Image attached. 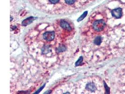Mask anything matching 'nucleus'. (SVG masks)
Masks as SVG:
<instances>
[{
    "label": "nucleus",
    "instance_id": "8",
    "mask_svg": "<svg viewBox=\"0 0 125 94\" xmlns=\"http://www.w3.org/2000/svg\"><path fill=\"white\" fill-rule=\"evenodd\" d=\"M87 13H88L87 11H85V12H84L83 13V14L82 15H81V16L79 17V18L78 19L77 21H81L83 20V19H84V18L86 17V16L87 15Z\"/></svg>",
    "mask_w": 125,
    "mask_h": 94
},
{
    "label": "nucleus",
    "instance_id": "7",
    "mask_svg": "<svg viewBox=\"0 0 125 94\" xmlns=\"http://www.w3.org/2000/svg\"><path fill=\"white\" fill-rule=\"evenodd\" d=\"M35 19V18L33 17H30L28 19H26L25 20H23L22 22V25H27L31 24L32 22L33 21H34Z\"/></svg>",
    "mask_w": 125,
    "mask_h": 94
},
{
    "label": "nucleus",
    "instance_id": "6",
    "mask_svg": "<svg viewBox=\"0 0 125 94\" xmlns=\"http://www.w3.org/2000/svg\"><path fill=\"white\" fill-rule=\"evenodd\" d=\"M103 40V38L102 37V36L100 35L97 36L95 38L94 40L93 43L96 46H99L102 43Z\"/></svg>",
    "mask_w": 125,
    "mask_h": 94
},
{
    "label": "nucleus",
    "instance_id": "12",
    "mask_svg": "<svg viewBox=\"0 0 125 94\" xmlns=\"http://www.w3.org/2000/svg\"></svg>",
    "mask_w": 125,
    "mask_h": 94
},
{
    "label": "nucleus",
    "instance_id": "5",
    "mask_svg": "<svg viewBox=\"0 0 125 94\" xmlns=\"http://www.w3.org/2000/svg\"><path fill=\"white\" fill-rule=\"evenodd\" d=\"M60 26L64 30L68 31H71V27L69 25V24L65 21L61 20L60 22Z\"/></svg>",
    "mask_w": 125,
    "mask_h": 94
},
{
    "label": "nucleus",
    "instance_id": "9",
    "mask_svg": "<svg viewBox=\"0 0 125 94\" xmlns=\"http://www.w3.org/2000/svg\"><path fill=\"white\" fill-rule=\"evenodd\" d=\"M83 61V56H80V58H79V59L77 60V61L75 63V66H79L82 63V62Z\"/></svg>",
    "mask_w": 125,
    "mask_h": 94
},
{
    "label": "nucleus",
    "instance_id": "11",
    "mask_svg": "<svg viewBox=\"0 0 125 94\" xmlns=\"http://www.w3.org/2000/svg\"><path fill=\"white\" fill-rule=\"evenodd\" d=\"M49 1L53 4H56L59 2L60 0H49Z\"/></svg>",
    "mask_w": 125,
    "mask_h": 94
},
{
    "label": "nucleus",
    "instance_id": "2",
    "mask_svg": "<svg viewBox=\"0 0 125 94\" xmlns=\"http://www.w3.org/2000/svg\"><path fill=\"white\" fill-rule=\"evenodd\" d=\"M124 6H121V7L119 6L112 10L111 11L112 17L116 19H121L123 16Z\"/></svg>",
    "mask_w": 125,
    "mask_h": 94
},
{
    "label": "nucleus",
    "instance_id": "3",
    "mask_svg": "<svg viewBox=\"0 0 125 94\" xmlns=\"http://www.w3.org/2000/svg\"><path fill=\"white\" fill-rule=\"evenodd\" d=\"M43 38L46 41H51L54 40L55 36V34L54 31L46 32L43 35Z\"/></svg>",
    "mask_w": 125,
    "mask_h": 94
},
{
    "label": "nucleus",
    "instance_id": "1",
    "mask_svg": "<svg viewBox=\"0 0 125 94\" xmlns=\"http://www.w3.org/2000/svg\"><path fill=\"white\" fill-rule=\"evenodd\" d=\"M106 24L105 21L102 19L97 20L93 23L92 28L97 32H101L106 27Z\"/></svg>",
    "mask_w": 125,
    "mask_h": 94
},
{
    "label": "nucleus",
    "instance_id": "10",
    "mask_svg": "<svg viewBox=\"0 0 125 94\" xmlns=\"http://www.w3.org/2000/svg\"><path fill=\"white\" fill-rule=\"evenodd\" d=\"M76 0H65L66 3L68 5H72L75 3Z\"/></svg>",
    "mask_w": 125,
    "mask_h": 94
},
{
    "label": "nucleus",
    "instance_id": "4",
    "mask_svg": "<svg viewBox=\"0 0 125 94\" xmlns=\"http://www.w3.org/2000/svg\"><path fill=\"white\" fill-rule=\"evenodd\" d=\"M97 85L92 81L88 82L85 87V89L89 92H95L97 89Z\"/></svg>",
    "mask_w": 125,
    "mask_h": 94
}]
</instances>
